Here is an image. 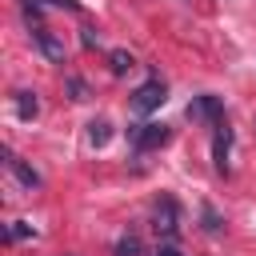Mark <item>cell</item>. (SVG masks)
Listing matches in <instances>:
<instances>
[{
    "label": "cell",
    "instance_id": "1",
    "mask_svg": "<svg viewBox=\"0 0 256 256\" xmlns=\"http://www.w3.org/2000/svg\"><path fill=\"white\" fill-rule=\"evenodd\" d=\"M164 100H168V88H164L160 80H148V84H140V88L132 92V112H140V116H144V112H156Z\"/></svg>",
    "mask_w": 256,
    "mask_h": 256
},
{
    "label": "cell",
    "instance_id": "2",
    "mask_svg": "<svg viewBox=\"0 0 256 256\" xmlns=\"http://www.w3.org/2000/svg\"><path fill=\"white\" fill-rule=\"evenodd\" d=\"M152 228L160 236H176L180 232V208H176L172 196H160V204L152 208Z\"/></svg>",
    "mask_w": 256,
    "mask_h": 256
},
{
    "label": "cell",
    "instance_id": "3",
    "mask_svg": "<svg viewBox=\"0 0 256 256\" xmlns=\"http://www.w3.org/2000/svg\"><path fill=\"white\" fill-rule=\"evenodd\" d=\"M128 136H132V144H136L140 152H148V148H160V144L168 140V128H164V124H140V128H132Z\"/></svg>",
    "mask_w": 256,
    "mask_h": 256
},
{
    "label": "cell",
    "instance_id": "4",
    "mask_svg": "<svg viewBox=\"0 0 256 256\" xmlns=\"http://www.w3.org/2000/svg\"><path fill=\"white\" fill-rule=\"evenodd\" d=\"M228 148H232V128L220 120V124H216V140H212V160H216V172H228Z\"/></svg>",
    "mask_w": 256,
    "mask_h": 256
},
{
    "label": "cell",
    "instance_id": "5",
    "mask_svg": "<svg viewBox=\"0 0 256 256\" xmlns=\"http://www.w3.org/2000/svg\"><path fill=\"white\" fill-rule=\"evenodd\" d=\"M32 36H36L40 52H44V56H48L52 64H64V44H60V40H56V36H52V32H48L44 24H36V28H32Z\"/></svg>",
    "mask_w": 256,
    "mask_h": 256
},
{
    "label": "cell",
    "instance_id": "6",
    "mask_svg": "<svg viewBox=\"0 0 256 256\" xmlns=\"http://www.w3.org/2000/svg\"><path fill=\"white\" fill-rule=\"evenodd\" d=\"M4 164H8V172H12L24 188H40V172H36V168H28V164H24L20 156H12L8 148H4Z\"/></svg>",
    "mask_w": 256,
    "mask_h": 256
},
{
    "label": "cell",
    "instance_id": "7",
    "mask_svg": "<svg viewBox=\"0 0 256 256\" xmlns=\"http://www.w3.org/2000/svg\"><path fill=\"white\" fill-rule=\"evenodd\" d=\"M188 120H212V124H220V100H216V96L192 100V104H188Z\"/></svg>",
    "mask_w": 256,
    "mask_h": 256
},
{
    "label": "cell",
    "instance_id": "8",
    "mask_svg": "<svg viewBox=\"0 0 256 256\" xmlns=\"http://www.w3.org/2000/svg\"><path fill=\"white\" fill-rule=\"evenodd\" d=\"M88 140H92V148H104V144L112 140V124H108V120H92V124H88Z\"/></svg>",
    "mask_w": 256,
    "mask_h": 256
},
{
    "label": "cell",
    "instance_id": "9",
    "mask_svg": "<svg viewBox=\"0 0 256 256\" xmlns=\"http://www.w3.org/2000/svg\"><path fill=\"white\" fill-rule=\"evenodd\" d=\"M16 112H20V120H32V116L40 112V104H36V92H16Z\"/></svg>",
    "mask_w": 256,
    "mask_h": 256
},
{
    "label": "cell",
    "instance_id": "10",
    "mask_svg": "<svg viewBox=\"0 0 256 256\" xmlns=\"http://www.w3.org/2000/svg\"><path fill=\"white\" fill-rule=\"evenodd\" d=\"M108 64H112V72H116V76H124V72H132V68H136V64H132V56H128L124 48L108 52Z\"/></svg>",
    "mask_w": 256,
    "mask_h": 256
},
{
    "label": "cell",
    "instance_id": "11",
    "mask_svg": "<svg viewBox=\"0 0 256 256\" xmlns=\"http://www.w3.org/2000/svg\"><path fill=\"white\" fill-rule=\"evenodd\" d=\"M24 4H32V8L48 4V8H64V12H80V0H24Z\"/></svg>",
    "mask_w": 256,
    "mask_h": 256
},
{
    "label": "cell",
    "instance_id": "12",
    "mask_svg": "<svg viewBox=\"0 0 256 256\" xmlns=\"http://www.w3.org/2000/svg\"><path fill=\"white\" fill-rule=\"evenodd\" d=\"M116 256H140V240H136V236H124V240L116 244Z\"/></svg>",
    "mask_w": 256,
    "mask_h": 256
},
{
    "label": "cell",
    "instance_id": "13",
    "mask_svg": "<svg viewBox=\"0 0 256 256\" xmlns=\"http://www.w3.org/2000/svg\"><path fill=\"white\" fill-rule=\"evenodd\" d=\"M68 92H72V100H88V88L80 76H68Z\"/></svg>",
    "mask_w": 256,
    "mask_h": 256
},
{
    "label": "cell",
    "instance_id": "14",
    "mask_svg": "<svg viewBox=\"0 0 256 256\" xmlns=\"http://www.w3.org/2000/svg\"><path fill=\"white\" fill-rule=\"evenodd\" d=\"M8 236H12V240H24V236H36V228L20 220V224H12V232H8Z\"/></svg>",
    "mask_w": 256,
    "mask_h": 256
},
{
    "label": "cell",
    "instance_id": "15",
    "mask_svg": "<svg viewBox=\"0 0 256 256\" xmlns=\"http://www.w3.org/2000/svg\"><path fill=\"white\" fill-rule=\"evenodd\" d=\"M204 228H208V232H220V216H216L208 204H204Z\"/></svg>",
    "mask_w": 256,
    "mask_h": 256
},
{
    "label": "cell",
    "instance_id": "16",
    "mask_svg": "<svg viewBox=\"0 0 256 256\" xmlns=\"http://www.w3.org/2000/svg\"><path fill=\"white\" fill-rule=\"evenodd\" d=\"M80 44H84V48H96V44H100L96 28H84V32H80Z\"/></svg>",
    "mask_w": 256,
    "mask_h": 256
},
{
    "label": "cell",
    "instance_id": "17",
    "mask_svg": "<svg viewBox=\"0 0 256 256\" xmlns=\"http://www.w3.org/2000/svg\"><path fill=\"white\" fill-rule=\"evenodd\" d=\"M152 256H184V252H180V248H176L172 240H164V244H160V248H156Z\"/></svg>",
    "mask_w": 256,
    "mask_h": 256
}]
</instances>
